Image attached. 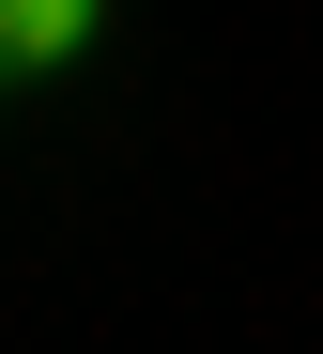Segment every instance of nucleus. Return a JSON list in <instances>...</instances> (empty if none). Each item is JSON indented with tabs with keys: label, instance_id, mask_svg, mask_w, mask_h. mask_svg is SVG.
I'll return each instance as SVG.
<instances>
[{
	"label": "nucleus",
	"instance_id": "obj_1",
	"mask_svg": "<svg viewBox=\"0 0 323 354\" xmlns=\"http://www.w3.org/2000/svg\"><path fill=\"white\" fill-rule=\"evenodd\" d=\"M108 0H0V62H77Z\"/></svg>",
	"mask_w": 323,
	"mask_h": 354
},
{
	"label": "nucleus",
	"instance_id": "obj_2",
	"mask_svg": "<svg viewBox=\"0 0 323 354\" xmlns=\"http://www.w3.org/2000/svg\"><path fill=\"white\" fill-rule=\"evenodd\" d=\"M0 77H16V62H0Z\"/></svg>",
	"mask_w": 323,
	"mask_h": 354
}]
</instances>
